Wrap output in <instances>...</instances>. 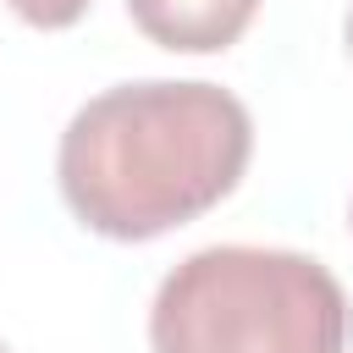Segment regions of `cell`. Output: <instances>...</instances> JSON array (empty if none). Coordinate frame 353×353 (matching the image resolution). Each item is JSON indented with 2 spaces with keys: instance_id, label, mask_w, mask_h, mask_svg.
Wrapping results in <instances>:
<instances>
[{
  "instance_id": "obj_3",
  "label": "cell",
  "mask_w": 353,
  "mask_h": 353,
  "mask_svg": "<svg viewBox=\"0 0 353 353\" xmlns=\"http://www.w3.org/2000/svg\"><path fill=\"white\" fill-rule=\"evenodd\" d=\"M138 33L176 55H215L237 44L259 11V0H127Z\"/></svg>"
},
{
  "instance_id": "obj_4",
  "label": "cell",
  "mask_w": 353,
  "mask_h": 353,
  "mask_svg": "<svg viewBox=\"0 0 353 353\" xmlns=\"http://www.w3.org/2000/svg\"><path fill=\"white\" fill-rule=\"evenodd\" d=\"M6 6L33 28H72L88 11V0H6Z\"/></svg>"
},
{
  "instance_id": "obj_1",
  "label": "cell",
  "mask_w": 353,
  "mask_h": 353,
  "mask_svg": "<svg viewBox=\"0 0 353 353\" xmlns=\"http://www.w3.org/2000/svg\"><path fill=\"white\" fill-rule=\"evenodd\" d=\"M248 105L199 77L116 83L72 110L55 182L66 210L116 243H149L215 210L248 171Z\"/></svg>"
},
{
  "instance_id": "obj_5",
  "label": "cell",
  "mask_w": 353,
  "mask_h": 353,
  "mask_svg": "<svg viewBox=\"0 0 353 353\" xmlns=\"http://www.w3.org/2000/svg\"><path fill=\"white\" fill-rule=\"evenodd\" d=\"M347 50H353V11H347Z\"/></svg>"
},
{
  "instance_id": "obj_6",
  "label": "cell",
  "mask_w": 353,
  "mask_h": 353,
  "mask_svg": "<svg viewBox=\"0 0 353 353\" xmlns=\"http://www.w3.org/2000/svg\"><path fill=\"white\" fill-rule=\"evenodd\" d=\"M0 353H6V347H0Z\"/></svg>"
},
{
  "instance_id": "obj_2",
  "label": "cell",
  "mask_w": 353,
  "mask_h": 353,
  "mask_svg": "<svg viewBox=\"0 0 353 353\" xmlns=\"http://www.w3.org/2000/svg\"><path fill=\"white\" fill-rule=\"evenodd\" d=\"M347 331L342 281L298 248H199L149 303L154 353H342Z\"/></svg>"
}]
</instances>
